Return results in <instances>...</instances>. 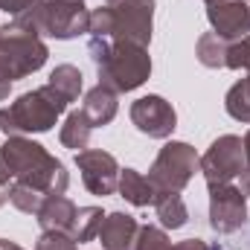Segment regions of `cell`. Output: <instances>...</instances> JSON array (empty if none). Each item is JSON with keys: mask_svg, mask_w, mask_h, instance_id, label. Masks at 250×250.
<instances>
[{"mask_svg": "<svg viewBox=\"0 0 250 250\" xmlns=\"http://www.w3.org/2000/svg\"><path fill=\"white\" fill-rule=\"evenodd\" d=\"M248 221V198L233 184L209 187V227L221 236L242 230Z\"/></svg>", "mask_w": 250, "mask_h": 250, "instance_id": "cell-10", "label": "cell"}, {"mask_svg": "<svg viewBox=\"0 0 250 250\" xmlns=\"http://www.w3.org/2000/svg\"><path fill=\"white\" fill-rule=\"evenodd\" d=\"M90 134H93L90 123L84 120L82 108H76V111H70V114L64 117V125H62V131H59V140H62L64 148L84 151V148L90 146Z\"/></svg>", "mask_w": 250, "mask_h": 250, "instance_id": "cell-19", "label": "cell"}, {"mask_svg": "<svg viewBox=\"0 0 250 250\" xmlns=\"http://www.w3.org/2000/svg\"><path fill=\"white\" fill-rule=\"evenodd\" d=\"M9 204H12L18 212H23V215H35V212L41 209V204H44V195L32 187L12 184V187H9Z\"/></svg>", "mask_w": 250, "mask_h": 250, "instance_id": "cell-23", "label": "cell"}, {"mask_svg": "<svg viewBox=\"0 0 250 250\" xmlns=\"http://www.w3.org/2000/svg\"><path fill=\"white\" fill-rule=\"evenodd\" d=\"M35 35H47L56 41H73L90 32V9L84 0H35L23 15L12 18Z\"/></svg>", "mask_w": 250, "mask_h": 250, "instance_id": "cell-5", "label": "cell"}, {"mask_svg": "<svg viewBox=\"0 0 250 250\" xmlns=\"http://www.w3.org/2000/svg\"><path fill=\"white\" fill-rule=\"evenodd\" d=\"M227 67L230 70H245L250 76V35L227 44Z\"/></svg>", "mask_w": 250, "mask_h": 250, "instance_id": "cell-25", "label": "cell"}, {"mask_svg": "<svg viewBox=\"0 0 250 250\" xmlns=\"http://www.w3.org/2000/svg\"><path fill=\"white\" fill-rule=\"evenodd\" d=\"M90 35L148 47L154 35V0H102L90 12Z\"/></svg>", "mask_w": 250, "mask_h": 250, "instance_id": "cell-4", "label": "cell"}, {"mask_svg": "<svg viewBox=\"0 0 250 250\" xmlns=\"http://www.w3.org/2000/svg\"><path fill=\"white\" fill-rule=\"evenodd\" d=\"M47 87L62 99L64 105H70V102H76L79 99V93H82V87H84V79H82V70L76 67V64H59L53 73H50V79H47Z\"/></svg>", "mask_w": 250, "mask_h": 250, "instance_id": "cell-18", "label": "cell"}, {"mask_svg": "<svg viewBox=\"0 0 250 250\" xmlns=\"http://www.w3.org/2000/svg\"><path fill=\"white\" fill-rule=\"evenodd\" d=\"M248 3H250V0H248Z\"/></svg>", "mask_w": 250, "mask_h": 250, "instance_id": "cell-36", "label": "cell"}, {"mask_svg": "<svg viewBox=\"0 0 250 250\" xmlns=\"http://www.w3.org/2000/svg\"><path fill=\"white\" fill-rule=\"evenodd\" d=\"M134 250H172V242L166 236L163 227H154V224H143L140 233H137V242Z\"/></svg>", "mask_w": 250, "mask_h": 250, "instance_id": "cell-24", "label": "cell"}, {"mask_svg": "<svg viewBox=\"0 0 250 250\" xmlns=\"http://www.w3.org/2000/svg\"><path fill=\"white\" fill-rule=\"evenodd\" d=\"M117 111H120V99L111 87L105 84H96L84 93V102H82V114L84 120L90 123V128H105L117 120Z\"/></svg>", "mask_w": 250, "mask_h": 250, "instance_id": "cell-14", "label": "cell"}, {"mask_svg": "<svg viewBox=\"0 0 250 250\" xmlns=\"http://www.w3.org/2000/svg\"><path fill=\"white\" fill-rule=\"evenodd\" d=\"M242 143H245V160H248V169H250V131L245 134V140H242Z\"/></svg>", "mask_w": 250, "mask_h": 250, "instance_id": "cell-32", "label": "cell"}, {"mask_svg": "<svg viewBox=\"0 0 250 250\" xmlns=\"http://www.w3.org/2000/svg\"><path fill=\"white\" fill-rule=\"evenodd\" d=\"M32 3H35V0H0V9H3L6 15L18 18V15H23V12H26Z\"/></svg>", "mask_w": 250, "mask_h": 250, "instance_id": "cell-27", "label": "cell"}, {"mask_svg": "<svg viewBox=\"0 0 250 250\" xmlns=\"http://www.w3.org/2000/svg\"><path fill=\"white\" fill-rule=\"evenodd\" d=\"M0 250H23L18 242H9V239H0Z\"/></svg>", "mask_w": 250, "mask_h": 250, "instance_id": "cell-30", "label": "cell"}, {"mask_svg": "<svg viewBox=\"0 0 250 250\" xmlns=\"http://www.w3.org/2000/svg\"><path fill=\"white\" fill-rule=\"evenodd\" d=\"M120 198H125L131 207H154L157 189L148 181V175L137 172V169H120Z\"/></svg>", "mask_w": 250, "mask_h": 250, "instance_id": "cell-16", "label": "cell"}, {"mask_svg": "<svg viewBox=\"0 0 250 250\" xmlns=\"http://www.w3.org/2000/svg\"><path fill=\"white\" fill-rule=\"evenodd\" d=\"M128 117L140 134H146L151 140H169L178 128V111L172 108L169 99H163L157 93H148V96H140L137 102H131Z\"/></svg>", "mask_w": 250, "mask_h": 250, "instance_id": "cell-9", "label": "cell"}, {"mask_svg": "<svg viewBox=\"0 0 250 250\" xmlns=\"http://www.w3.org/2000/svg\"><path fill=\"white\" fill-rule=\"evenodd\" d=\"M248 169L245 160V143L236 134H221L218 140L209 143V148L201 154V175L207 181V187H221V184H233V178H239Z\"/></svg>", "mask_w": 250, "mask_h": 250, "instance_id": "cell-8", "label": "cell"}, {"mask_svg": "<svg viewBox=\"0 0 250 250\" xmlns=\"http://www.w3.org/2000/svg\"><path fill=\"white\" fill-rule=\"evenodd\" d=\"M0 184H23L41 195H64L70 187V172L41 143L29 137H6L0 146Z\"/></svg>", "mask_w": 250, "mask_h": 250, "instance_id": "cell-1", "label": "cell"}, {"mask_svg": "<svg viewBox=\"0 0 250 250\" xmlns=\"http://www.w3.org/2000/svg\"><path fill=\"white\" fill-rule=\"evenodd\" d=\"M207 21L215 35L236 41L250 35V3L248 0H215L207 3Z\"/></svg>", "mask_w": 250, "mask_h": 250, "instance_id": "cell-12", "label": "cell"}, {"mask_svg": "<svg viewBox=\"0 0 250 250\" xmlns=\"http://www.w3.org/2000/svg\"><path fill=\"white\" fill-rule=\"evenodd\" d=\"M102 207H79L76 209V218H73V227H70V239L76 245H87L99 236V227H102Z\"/></svg>", "mask_w": 250, "mask_h": 250, "instance_id": "cell-21", "label": "cell"}, {"mask_svg": "<svg viewBox=\"0 0 250 250\" xmlns=\"http://www.w3.org/2000/svg\"><path fill=\"white\" fill-rule=\"evenodd\" d=\"M35 250H79V245L67 233H41L35 242Z\"/></svg>", "mask_w": 250, "mask_h": 250, "instance_id": "cell-26", "label": "cell"}, {"mask_svg": "<svg viewBox=\"0 0 250 250\" xmlns=\"http://www.w3.org/2000/svg\"><path fill=\"white\" fill-rule=\"evenodd\" d=\"M76 166L82 172V184L90 195H114L120 187V163L111 151L102 148H84L76 151Z\"/></svg>", "mask_w": 250, "mask_h": 250, "instance_id": "cell-11", "label": "cell"}, {"mask_svg": "<svg viewBox=\"0 0 250 250\" xmlns=\"http://www.w3.org/2000/svg\"><path fill=\"white\" fill-rule=\"evenodd\" d=\"M224 111L242 125H250V90H248V79H239L227 96H224Z\"/></svg>", "mask_w": 250, "mask_h": 250, "instance_id": "cell-22", "label": "cell"}, {"mask_svg": "<svg viewBox=\"0 0 250 250\" xmlns=\"http://www.w3.org/2000/svg\"><path fill=\"white\" fill-rule=\"evenodd\" d=\"M50 59V47L41 35L21 26L18 21H9L0 26V102L9 99L12 84L18 79H26L38 73Z\"/></svg>", "mask_w": 250, "mask_h": 250, "instance_id": "cell-3", "label": "cell"}, {"mask_svg": "<svg viewBox=\"0 0 250 250\" xmlns=\"http://www.w3.org/2000/svg\"><path fill=\"white\" fill-rule=\"evenodd\" d=\"M195 172H201V154L189 143L172 140L157 151L148 169V181L154 184L157 192H184L195 178Z\"/></svg>", "mask_w": 250, "mask_h": 250, "instance_id": "cell-7", "label": "cell"}, {"mask_svg": "<svg viewBox=\"0 0 250 250\" xmlns=\"http://www.w3.org/2000/svg\"><path fill=\"white\" fill-rule=\"evenodd\" d=\"M154 212L160 218L163 230H181L189 221V207L181 198V192H157L154 198Z\"/></svg>", "mask_w": 250, "mask_h": 250, "instance_id": "cell-17", "label": "cell"}, {"mask_svg": "<svg viewBox=\"0 0 250 250\" xmlns=\"http://www.w3.org/2000/svg\"><path fill=\"white\" fill-rule=\"evenodd\" d=\"M87 53H90L93 67H96L99 84L111 87L117 96L143 87L148 82V76H151L148 47H140L134 41H117V38L90 35Z\"/></svg>", "mask_w": 250, "mask_h": 250, "instance_id": "cell-2", "label": "cell"}, {"mask_svg": "<svg viewBox=\"0 0 250 250\" xmlns=\"http://www.w3.org/2000/svg\"><path fill=\"white\" fill-rule=\"evenodd\" d=\"M172 250H209V245H207L204 239H187V242L172 245Z\"/></svg>", "mask_w": 250, "mask_h": 250, "instance_id": "cell-28", "label": "cell"}, {"mask_svg": "<svg viewBox=\"0 0 250 250\" xmlns=\"http://www.w3.org/2000/svg\"><path fill=\"white\" fill-rule=\"evenodd\" d=\"M239 178H242V192H245V198H248L250 201V169H245V172H242V175H239Z\"/></svg>", "mask_w": 250, "mask_h": 250, "instance_id": "cell-29", "label": "cell"}, {"mask_svg": "<svg viewBox=\"0 0 250 250\" xmlns=\"http://www.w3.org/2000/svg\"><path fill=\"white\" fill-rule=\"evenodd\" d=\"M227 44L221 35L215 32H204L198 41H195V59L204 64L207 70H221L227 67Z\"/></svg>", "mask_w": 250, "mask_h": 250, "instance_id": "cell-20", "label": "cell"}, {"mask_svg": "<svg viewBox=\"0 0 250 250\" xmlns=\"http://www.w3.org/2000/svg\"><path fill=\"white\" fill-rule=\"evenodd\" d=\"M6 204H9V187L0 184V207H6Z\"/></svg>", "mask_w": 250, "mask_h": 250, "instance_id": "cell-31", "label": "cell"}, {"mask_svg": "<svg viewBox=\"0 0 250 250\" xmlns=\"http://www.w3.org/2000/svg\"><path fill=\"white\" fill-rule=\"evenodd\" d=\"M248 90H250V76H248Z\"/></svg>", "mask_w": 250, "mask_h": 250, "instance_id": "cell-34", "label": "cell"}, {"mask_svg": "<svg viewBox=\"0 0 250 250\" xmlns=\"http://www.w3.org/2000/svg\"><path fill=\"white\" fill-rule=\"evenodd\" d=\"M137 233H140V224L134 215L128 212H108L102 218V227H99V245L102 250H134L137 242Z\"/></svg>", "mask_w": 250, "mask_h": 250, "instance_id": "cell-13", "label": "cell"}, {"mask_svg": "<svg viewBox=\"0 0 250 250\" xmlns=\"http://www.w3.org/2000/svg\"><path fill=\"white\" fill-rule=\"evenodd\" d=\"M76 209H79V207H76L67 195H44V204H41V209L35 212V218H38V224H41L44 233H67V236H70Z\"/></svg>", "mask_w": 250, "mask_h": 250, "instance_id": "cell-15", "label": "cell"}, {"mask_svg": "<svg viewBox=\"0 0 250 250\" xmlns=\"http://www.w3.org/2000/svg\"><path fill=\"white\" fill-rule=\"evenodd\" d=\"M207 3H215V0H207Z\"/></svg>", "mask_w": 250, "mask_h": 250, "instance_id": "cell-35", "label": "cell"}, {"mask_svg": "<svg viewBox=\"0 0 250 250\" xmlns=\"http://www.w3.org/2000/svg\"><path fill=\"white\" fill-rule=\"evenodd\" d=\"M209 250H224L221 245H209Z\"/></svg>", "mask_w": 250, "mask_h": 250, "instance_id": "cell-33", "label": "cell"}, {"mask_svg": "<svg viewBox=\"0 0 250 250\" xmlns=\"http://www.w3.org/2000/svg\"><path fill=\"white\" fill-rule=\"evenodd\" d=\"M67 111L62 99L47 87H35L21 93L9 108H0V131L6 137H26V134H47L53 131V125L59 123Z\"/></svg>", "mask_w": 250, "mask_h": 250, "instance_id": "cell-6", "label": "cell"}]
</instances>
